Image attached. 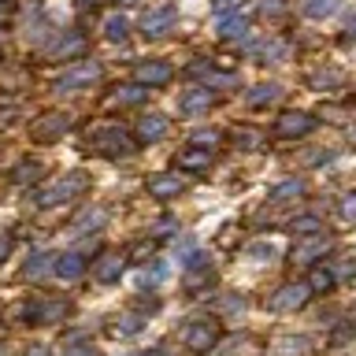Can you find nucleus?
<instances>
[{
  "instance_id": "7ed1b4c3",
  "label": "nucleus",
  "mask_w": 356,
  "mask_h": 356,
  "mask_svg": "<svg viewBox=\"0 0 356 356\" xmlns=\"http://www.w3.org/2000/svg\"><path fill=\"white\" fill-rule=\"evenodd\" d=\"M82 189H86V175H67V178H60V182H52L49 189H38V193H33V204H38V208L63 204V200L78 197Z\"/></svg>"
},
{
  "instance_id": "f257e3e1",
  "label": "nucleus",
  "mask_w": 356,
  "mask_h": 356,
  "mask_svg": "<svg viewBox=\"0 0 356 356\" xmlns=\"http://www.w3.org/2000/svg\"><path fill=\"white\" fill-rule=\"evenodd\" d=\"M86 145L93 152H100V156H130L134 152V138H130L127 130H119V127H97V130H89Z\"/></svg>"
},
{
  "instance_id": "c85d7f7f",
  "label": "nucleus",
  "mask_w": 356,
  "mask_h": 356,
  "mask_svg": "<svg viewBox=\"0 0 356 356\" xmlns=\"http://www.w3.org/2000/svg\"><path fill=\"white\" fill-rule=\"evenodd\" d=\"M305 193V182H300V178H286L282 186H275L271 189V200H282V197H300Z\"/></svg>"
},
{
  "instance_id": "6e6552de",
  "label": "nucleus",
  "mask_w": 356,
  "mask_h": 356,
  "mask_svg": "<svg viewBox=\"0 0 356 356\" xmlns=\"http://www.w3.org/2000/svg\"><path fill=\"white\" fill-rule=\"evenodd\" d=\"M67 130H71V115H63V111H49V115H41L30 127V138L33 141H60Z\"/></svg>"
},
{
  "instance_id": "39448f33",
  "label": "nucleus",
  "mask_w": 356,
  "mask_h": 356,
  "mask_svg": "<svg viewBox=\"0 0 356 356\" xmlns=\"http://www.w3.org/2000/svg\"><path fill=\"white\" fill-rule=\"evenodd\" d=\"M182 341H186L189 353H208V349H216V341H219V323H216V319H193V323L186 327Z\"/></svg>"
},
{
  "instance_id": "f03ea898",
  "label": "nucleus",
  "mask_w": 356,
  "mask_h": 356,
  "mask_svg": "<svg viewBox=\"0 0 356 356\" xmlns=\"http://www.w3.org/2000/svg\"><path fill=\"white\" fill-rule=\"evenodd\" d=\"M67 312H71V300H63V297H38V300H30V305H22V316H26L33 327L60 323Z\"/></svg>"
},
{
  "instance_id": "a18cd8bd",
  "label": "nucleus",
  "mask_w": 356,
  "mask_h": 356,
  "mask_svg": "<svg viewBox=\"0 0 356 356\" xmlns=\"http://www.w3.org/2000/svg\"><path fill=\"white\" fill-rule=\"evenodd\" d=\"M122 4H138V0H122Z\"/></svg>"
},
{
  "instance_id": "9d476101",
  "label": "nucleus",
  "mask_w": 356,
  "mask_h": 356,
  "mask_svg": "<svg viewBox=\"0 0 356 356\" xmlns=\"http://www.w3.org/2000/svg\"><path fill=\"white\" fill-rule=\"evenodd\" d=\"M171 63H163V60H145L134 67V78H138V86L141 89H156V86H167L171 82Z\"/></svg>"
},
{
  "instance_id": "4be33fe9",
  "label": "nucleus",
  "mask_w": 356,
  "mask_h": 356,
  "mask_svg": "<svg viewBox=\"0 0 356 356\" xmlns=\"http://www.w3.org/2000/svg\"><path fill=\"white\" fill-rule=\"evenodd\" d=\"M271 353L275 356H312V341L308 338H293V334H289V338H278L271 345Z\"/></svg>"
},
{
  "instance_id": "c9c22d12",
  "label": "nucleus",
  "mask_w": 356,
  "mask_h": 356,
  "mask_svg": "<svg viewBox=\"0 0 356 356\" xmlns=\"http://www.w3.org/2000/svg\"><path fill=\"white\" fill-rule=\"evenodd\" d=\"M193 145H219V134L216 130H197L193 134Z\"/></svg>"
},
{
  "instance_id": "ea45409f",
  "label": "nucleus",
  "mask_w": 356,
  "mask_h": 356,
  "mask_svg": "<svg viewBox=\"0 0 356 356\" xmlns=\"http://www.w3.org/2000/svg\"><path fill=\"white\" fill-rule=\"evenodd\" d=\"M8 252H11V238H4V234H0V264L8 260Z\"/></svg>"
},
{
  "instance_id": "dca6fc26",
  "label": "nucleus",
  "mask_w": 356,
  "mask_h": 356,
  "mask_svg": "<svg viewBox=\"0 0 356 356\" xmlns=\"http://www.w3.org/2000/svg\"><path fill=\"white\" fill-rule=\"evenodd\" d=\"M82 52H86V38H82L78 30H67L63 41L52 44V56H56V60H74V56H82Z\"/></svg>"
},
{
  "instance_id": "7c9ffc66",
  "label": "nucleus",
  "mask_w": 356,
  "mask_h": 356,
  "mask_svg": "<svg viewBox=\"0 0 356 356\" xmlns=\"http://www.w3.org/2000/svg\"><path fill=\"white\" fill-rule=\"evenodd\" d=\"M289 230H293L297 238H300V234H319V219L316 216H300V219L289 222Z\"/></svg>"
},
{
  "instance_id": "2eb2a0df",
  "label": "nucleus",
  "mask_w": 356,
  "mask_h": 356,
  "mask_svg": "<svg viewBox=\"0 0 356 356\" xmlns=\"http://www.w3.org/2000/svg\"><path fill=\"white\" fill-rule=\"evenodd\" d=\"M211 104H216V97H211L208 89H189V93H182V100H178V111H182V115H200V111H208Z\"/></svg>"
},
{
  "instance_id": "a19ab883",
  "label": "nucleus",
  "mask_w": 356,
  "mask_h": 356,
  "mask_svg": "<svg viewBox=\"0 0 356 356\" xmlns=\"http://www.w3.org/2000/svg\"><path fill=\"white\" fill-rule=\"evenodd\" d=\"M230 8H238V0H216V11L222 15V11H230Z\"/></svg>"
},
{
  "instance_id": "aec40b11",
  "label": "nucleus",
  "mask_w": 356,
  "mask_h": 356,
  "mask_svg": "<svg viewBox=\"0 0 356 356\" xmlns=\"http://www.w3.org/2000/svg\"><path fill=\"white\" fill-rule=\"evenodd\" d=\"M286 89L278 86V82H260V86H252L249 89V104L252 108H264V104H275V100H282Z\"/></svg>"
},
{
  "instance_id": "412c9836",
  "label": "nucleus",
  "mask_w": 356,
  "mask_h": 356,
  "mask_svg": "<svg viewBox=\"0 0 356 356\" xmlns=\"http://www.w3.org/2000/svg\"><path fill=\"white\" fill-rule=\"evenodd\" d=\"M334 282H338V275H334L327 264H316V267H308V282H305V286L312 289V293H327V289H330Z\"/></svg>"
},
{
  "instance_id": "79ce46f5",
  "label": "nucleus",
  "mask_w": 356,
  "mask_h": 356,
  "mask_svg": "<svg viewBox=\"0 0 356 356\" xmlns=\"http://www.w3.org/2000/svg\"><path fill=\"white\" fill-rule=\"evenodd\" d=\"M100 4H108V0H78V8H86V11H93V8H100Z\"/></svg>"
},
{
  "instance_id": "bb28decb",
  "label": "nucleus",
  "mask_w": 356,
  "mask_h": 356,
  "mask_svg": "<svg viewBox=\"0 0 356 356\" xmlns=\"http://www.w3.org/2000/svg\"><path fill=\"white\" fill-rule=\"evenodd\" d=\"M141 323H145V316H141V312H127V316H119V334H122V338H134V334H138L141 330Z\"/></svg>"
},
{
  "instance_id": "c756f323",
  "label": "nucleus",
  "mask_w": 356,
  "mask_h": 356,
  "mask_svg": "<svg viewBox=\"0 0 356 356\" xmlns=\"http://www.w3.org/2000/svg\"><path fill=\"white\" fill-rule=\"evenodd\" d=\"M127 19H122V15H111L108 22H104V33H108V41H122V38H127Z\"/></svg>"
},
{
  "instance_id": "9b49d317",
  "label": "nucleus",
  "mask_w": 356,
  "mask_h": 356,
  "mask_svg": "<svg viewBox=\"0 0 356 356\" xmlns=\"http://www.w3.org/2000/svg\"><path fill=\"white\" fill-rule=\"evenodd\" d=\"M167 130H171L167 115H160V111H149V115H141V119H138V127H134V138L145 141V145H152V141L167 138Z\"/></svg>"
},
{
  "instance_id": "f8f14e48",
  "label": "nucleus",
  "mask_w": 356,
  "mask_h": 356,
  "mask_svg": "<svg viewBox=\"0 0 356 356\" xmlns=\"http://www.w3.org/2000/svg\"><path fill=\"white\" fill-rule=\"evenodd\" d=\"M175 19H178V11L171 4L156 8V11H149V15L141 19V33H145V38H163V33L175 26Z\"/></svg>"
},
{
  "instance_id": "4468645a",
  "label": "nucleus",
  "mask_w": 356,
  "mask_h": 356,
  "mask_svg": "<svg viewBox=\"0 0 356 356\" xmlns=\"http://www.w3.org/2000/svg\"><path fill=\"white\" fill-rule=\"evenodd\" d=\"M93 275H97V282H119V275H122V256H119V252H100L97 264H93Z\"/></svg>"
},
{
  "instance_id": "20e7f679",
  "label": "nucleus",
  "mask_w": 356,
  "mask_h": 356,
  "mask_svg": "<svg viewBox=\"0 0 356 356\" xmlns=\"http://www.w3.org/2000/svg\"><path fill=\"white\" fill-rule=\"evenodd\" d=\"M327 252H330V238H327V234H308V238H297L289 260H293L297 267H316Z\"/></svg>"
},
{
  "instance_id": "1a4fd4ad",
  "label": "nucleus",
  "mask_w": 356,
  "mask_h": 356,
  "mask_svg": "<svg viewBox=\"0 0 356 356\" xmlns=\"http://www.w3.org/2000/svg\"><path fill=\"white\" fill-rule=\"evenodd\" d=\"M312 130H316V115H308V111H282V115L275 119L278 138H305Z\"/></svg>"
},
{
  "instance_id": "58836bf2",
  "label": "nucleus",
  "mask_w": 356,
  "mask_h": 356,
  "mask_svg": "<svg viewBox=\"0 0 356 356\" xmlns=\"http://www.w3.org/2000/svg\"><path fill=\"white\" fill-rule=\"evenodd\" d=\"M63 356H97V349H93V345H71Z\"/></svg>"
},
{
  "instance_id": "72a5a7b5",
  "label": "nucleus",
  "mask_w": 356,
  "mask_h": 356,
  "mask_svg": "<svg viewBox=\"0 0 356 356\" xmlns=\"http://www.w3.org/2000/svg\"><path fill=\"white\" fill-rule=\"evenodd\" d=\"M152 267H156V271H141V278H138V286H141V289H145V286H156V282H160V278L167 275V271H163V264H152Z\"/></svg>"
},
{
  "instance_id": "4c0bfd02",
  "label": "nucleus",
  "mask_w": 356,
  "mask_h": 356,
  "mask_svg": "<svg viewBox=\"0 0 356 356\" xmlns=\"http://www.w3.org/2000/svg\"><path fill=\"white\" fill-rule=\"evenodd\" d=\"M341 82V74L338 71H330V74H316L312 78V86H338Z\"/></svg>"
},
{
  "instance_id": "393cba45",
  "label": "nucleus",
  "mask_w": 356,
  "mask_h": 356,
  "mask_svg": "<svg viewBox=\"0 0 356 356\" xmlns=\"http://www.w3.org/2000/svg\"><path fill=\"white\" fill-rule=\"evenodd\" d=\"M230 141L238 145V149H249L252 152V149H260V145H264V134L252 130V127H238V130L230 134Z\"/></svg>"
},
{
  "instance_id": "c03bdc74",
  "label": "nucleus",
  "mask_w": 356,
  "mask_h": 356,
  "mask_svg": "<svg viewBox=\"0 0 356 356\" xmlns=\"http://www.w3.org/2000/svg\"><path fill=\"white\" fill-rule=\"evenodd\" d=\"M130 356H163L160 349H152V353H130Z\"/></svg>"
},
{
  "instance_id": "423d86ee",
  "label": "nucleus",
  "mask_w": 356,
  "mask_h": 356,
  "mask_svg": "<svg viewBox=\"0 0 356 356\" xmlns=\"http://www.w3.org/2000/svg\"><path fill=\"white\" fill-rule=\"evenodd\" d=\"M308 297H312V289L305 282H286L267 297V308L271 312H297V308L308 305Z\"/></svg>"
},
{
  "instance_id": "a211bd4d",
  "label": "nucleus",
  "mask_w": 356,
  "mask_h": 356,
  "mask_svg": "<svg viewBox=\"0 0 356 356\" xmlns=\"http://www.w3.org/2000/svg\"><path fill=\"white\" fill-rule=\"evenodd\" d=\"M208 167H211V152L208 149H186V152H178V171L197 175V171H208Z\"/></svg>"
},
{
  "instance_id": "e433bc0d",
  "label": "nucleus",
  "mask_w": 356,
  "mask_h": 356,
  "mask_svg": "<svg viewBox=\"0 0 356 356\" xmlns=\"http://www.w3.org/2000/svg\"><path fill=\"white\" fill-rule=\"evenodd\" d=\"M152 249H156V241H152V238H145L141 245H134V252H130V256H134V260H145V256H149Z\"/></svg>"
},
{
  "instance_id": "f704fd0d",
  "label": "nucleus",
  "mask_w": 356,
  "mask_h": 356,
  "mask_svg": "<svg viewBox=\"0 0 356 356\" xmlns=\"http://www.w3.org/2000/svg\"><path fill=\"white\" fill-rule=\"evenodd\" d=\"M341 219L345 222H356V193H349L341 200Z\"/></svg>"
},
{
  "instance_id": "5701e85b",
  "label": "nucleus",
  "mask_w": 356,
  "mask_h": 356,
  "mask_svg": "<svg viewBox=\"0 0 356 356\" xmlns=\"http://www.w3.org/2000/svg\"><path fill=\"white\" fill-rule=\"evenodd\" d=\"M108 222V211L104 208H93V211H82L74 222H71V234H82V230H97Z\"/></svg>"
},
{
  "instance_id": "6ab92c4d",
  "label": "nucleus",
  "mask_w": 356,
  "mask_h": 356,
  "mask_svg": "<svg viewBox=\"0 0 356 356\" xmlns=\"http://www.w3.org/2000/svg\"><path fill=\"white\" fill-rule=\"evenodd\" d=\"M52 271L60 275V278H78L86 271V256L82 252H63V256H56L52 260Z\"/></svg>"
},
{
  "instance_id": "37998d69",
  "label": "nucleus",
  "mask_w": 356,
  "mask_h": 356,
  "mask_svg": "<svg viewBox=\"0 0 356 356\" xmlns=\"http://www.w3.org/2000/svg\"><path fill=\"white\" fill-rule=\"evenodd\" d=\"M8 11H11V0H8V4H0V22L8 19Z\"/></svg>"
},
{
  "instance_id": "0eeeda50",
  "label": "nucleus",
  "mask_w": 356,
  "mask_h": 356,
  "mask_svg": "<svg viewBox=\"0 0 356 356\" xmlns=\"http://www.w3.org/2000/svg\"><path fill=\"white\" fill-rule=\"evenodd\" d=\"M93 82H100V63L97 60H86V63H78L67 74L56 78V93H74V89H86V86H93Z\"/></svg>"
},
{
  "instance_id": "ddd939ff",
  "label": "nucleus",
  "mask_w": 356,
  "mask_h": 356,
  "mask_svg": "<svg viewBox=\"0 0 356 356\" xmlns=\"http://www.w3.org/2000/svg\"><path fill=\"white\" fill-rule=\"evenodd\" d=\"M182 178L178 175H152L149 182H145V189H149V197H156V200H171V197H178L182 193Z\"/></svg>"
},
{
  "instance_id": "473e14b6",
  "label": "nucleus",
  "mask_w": 356,
  "mask_h": 356,
  "mask_svg": "<svg viewBox=\"0 0 356 356\" xmlns=\"http://www.w3.org/2000/svg\"><path fill=\"white\" fill-rule=\"evenodd\" d=\"M163 234H178V222H175L171 216H167V219H160V222H156V227L149 230V238L156 241V238H163Z\"/></svg>"
},
{
  "instance_id": "cd10ccee",
  "label": "nucleus",
  "mask_w": 356,
  "mask_h": 356,
  "mask_svg": "<svg viewBox=\"0 0 356 356\" xmlns=\"http://www.w3.org/2000/svg\"><path fill=\"white\" fill-rule=\"evenodd\" d=\"M41 171H44V167H41L38 160H22V163L15 167V182H38Z\"/></svg>"
},
{
  "instance_id": "49530a36",
  "label": "nucleus",
  "mask_w": 356,
  "mask_h": 356,
  "mask_svg": "<svg viewBox=\"0 0 356 356\" xmlns=\"http://www.w3.org/2000/svg\"><path fill=\"white\" fill-rule=\"evenodd\" d=\"M353 38H356V22H353Z\"/></svg>"
},
{
  "instance_id": "a878e982",
  "label": "nucleus",
  "mask_w": 356,
  "mask_h": 356,
  "mask_svg": "<svg viewBox=\"0 0 356 356\" xmlns=\"http://www.w3.org/2000/svg\"><path fill=\"white\" fill-rule=\"evenodd\" d=\"M52 260H56V256H49V252H33L26 260V267H22V275H26V278H41L44 267H49Z\"/></svg>"
},
{
  "instance_id": "b1692460",
  "label": "nucleus",
  "mask_w": 356,
  "mask_h": 356,
  "mask_svg": "<svg viewBox=\"0 0 356 356\" xmlns=\"http://www.w3.org/2000/svg\"><path fill=\"white\" fill-rule=\"evenodd\" d=\"M245 33H249V19H241V15L219 19V38H227V41H234V38H245Z\"/></svg>"
},
{
  "instance_id": "2f4dec72",
  "label": "nucleus",
  "mask_w": 356,
  "mask_h": 356,
  "mask_svg": "<svg viewBox=\"0 0 356 356\" xmlns=\"http://www.w3.org/2000/svg\"><path fill=\"white\" fill-rule=\"evenodd\" d=\"M305 11H308V15H316V19H323V15H330V11H334V0H308Z\"/></svg>"
},
{
  "instance_id": "f3484780",
  "label": "nucleus",
  "mask_w": 356,
  "mask_h": 356,
  "mask_svg": "<svg viewBox=\"0 0 356 356\" xmlns=\"http://www.w3.org/2000/svg\"><path fill=\"white\" fill-rule=\"evenodd\" d=\"M145 97H149V89H141L138 82H134V86H119L115 93H108V108H134V104H141Z\"/></svg>"
}]
</instances>
